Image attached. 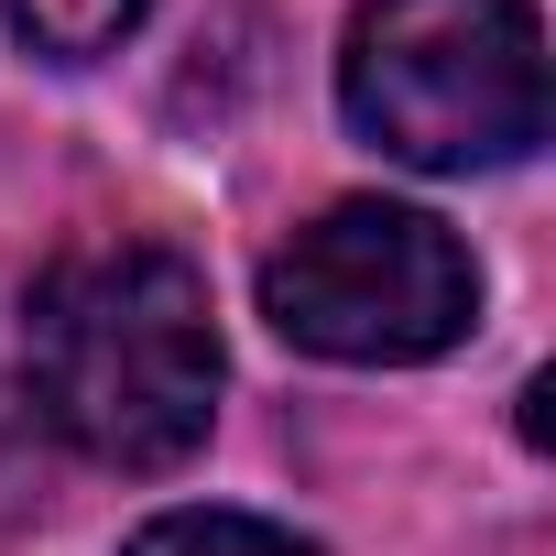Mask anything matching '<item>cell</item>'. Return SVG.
<instances>
[{"mask_svg": "<svg viewBox=\"0 0 556 556\" xmlns=\"http://www.w3.org/2000/svg\"><path fill=\"white\" fill-rule=\"evenodd\" d=\"M34 404L99 469H175L218 415V328L207 273L164 240H77L45 262L34 317Z\"/></svg>", "mask_w": 556, "mask_h": 556, "instance_id": "obj_1", "label": "cell"}, {"mask_svg": "<svg viewBox=\"0 0 556 556\" xmlns=\"http://www.w3.org/2000/svg\"><path fill=\"white\" fill-rule=\"evenodd\" d=\"M339 99L393 164H426V175L534 153L545 142L534 0H361Z\"/></svg>", "mask_w": 556, "mask_h": 556, "instance_id": "obj_2", "label": "cell"}, {"mask_svg": "<svg viewBox=\"0 0 556 556\" xmlns=\"http://www.w3.org/2000/svg\"><path fill=\"white\" fill-rule=\"evenodd\" d=\"M480 306L469 251L426 218V207H382L350 197L328 218H306L285 251L262 262V317L317 361H437Z\"/></svg>", "mask_w": 556, "mask_h": 556, "instance_id": "obj_3", "label": "cell"}, {"mask_svg": "<svg viewBox=\"0 0 556 556\" xmlns=\"http://www.w3.org/2000/svg\"><path fill=\"white\" fill-rule=\"evenodd\" d=\"M121 556H328V545L262 523V513H153Z\"/></svg>", "mask_w": 556, "mask_h": 556, "instance_id": "obj_4", "label": "cell"}, {"mask_svg": "<svg viewBox=\"0 0 556 556\" xmlns=\"http://www.w3.org/2000/svg\"><path fill=\"white\" fill-rule=\"evenodd\" d=\"M0 23H12L34 55H66V66H88V55H110V45L142 23V0H0Z\"/></svg>", "mask_w": 556, "mask_h": 556, "instance_id": "obj_5", "label": "cell"}]
</instances>
